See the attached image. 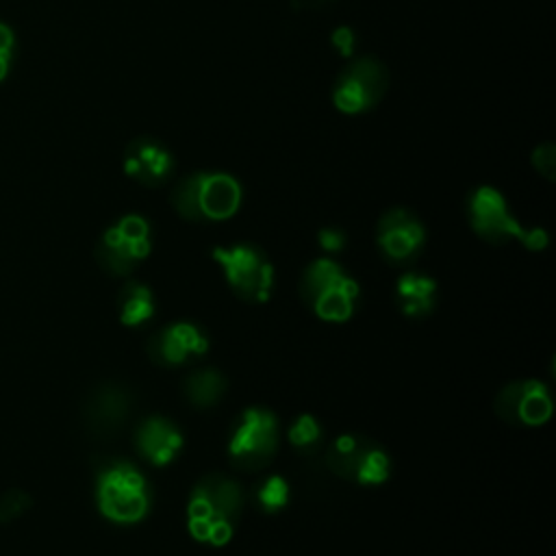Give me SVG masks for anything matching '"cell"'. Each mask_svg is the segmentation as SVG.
Returning a JSON list of instances; mask_svg holds the SVG:
<instances>
[{"mask_svg":"<svg viewBox=\"0 0 556 556\" xmlns=\"http://www.w3.org/2000/svg\"><path fill=\"white\" fill-rule=\"evenodd\" d=\"M495 413L510 426H543L552 417V393L536 378H521L504 384L495 395Z\"/></svg>","mask_w":556,"mask_h":556,"instance_id":"7c38bea8","label":"cell"},{"mask_svg":"<svg viewBox=\"0 0 556 556\" xmlns=\"http://www.w3.org/2000/svg\"><path fill=\"white\" fill-rule=\"evenodd\" d=\"M213 261L232 293L248 304H265L274 289V265L269 256L254 243L217 245L211 252Z\"/></svg>","mask_w":556,"mask_h":556,"instance_id":"52a82bcc","label":"cell"},{"mask_svg":"<svg viewBox=\"0 0 556 556\" xmlns=\"http://www.w3.org/2000/svg\"><path fill=\"white\" fill-rule=\"evenodd\" d=\"M278 443V417L265 406H248L230 428L226 454L235 469L261 471L276 456Z\"/></svg>","mask_w":556,"mask_h":556,"instance_id":"8992f818","label":"cell"},{"mask_svg":"<svg viewBox=\"0 0 556 556\" xmlns=\"http://www.w3.org/2000/svg\"><path fill=\"white\" fill-rule=\"evenodd\" d=\"M122 167L128 178L141 187H163L176 172L174 152L159 137L139 135L124 148Z\"/></svg>","mask_w":556,"mask_h":556,"instance_id":"5bb4252c","label":"cell"},{"mask_svg":"<svg viewBox=\"0 0 556 556\" xmlns=\"http://www.w3.org/2000/svg\"><path fill=\"white\" fill-rule=\"evenodd\" d=\"M11 67H13V59H0V83H4L9 78Z\"/></svg>","mask_w":556,"mask_h":556,"instance_id":"83f0119b","label":"cell"},{"mask_svg":"<svg viewBox=\"0 0 556 556\" xmlns=\"http://www.w3.org/2000/svg\"><path fill=\"white\" fill-rule=\"evenodd\" d=\"M117 315H119V321L128 328L148 324L156 315V302H154L152 289L139 280L126 282L117 293Z\"/></svg>","mask_w":556,"mask_h":556,"instance_id":"d6986e66","label":"cell"},{"mask_svg":"<svg viewBox=\"0 0 556 556\" xmlns=\"http://www.w3.org/2000/svg\"><path fill=\"white\" fill-rule=\"evenodd\" d=\"M426 245L421 219L406 206L384 211L376 224V248L380 256L395 267L413 265Z\"/></svg>","mask_w":556,"mask_h":556,"instance_id":"8fae6325","label":"cell"},{"mask_svg":"<svg viewBox=\"0 0 556 556\" xmlns=\"http://www.w3.org/2000/svg\"><path fill=\"white\" fill-rule=\"evenodd\" d=\"M289 497H291V489L282 476H267L254 489V502L265 515L280 513L289 504Z\"/></svg>","mask_w":556,"mask_h":556,"instance_id":"44dd1931","label":"cell"},{"mask_svg":"<svg viewBox=\"0 0 556 556\" xmlns=\"http://www.w3.org/2000/svg\"><path fill=\"white\" fill-rule=\"evenodd\" d=\"M467 222L471 230L486 243L502 245L519 241L532 252H541L547 245V232L543 228H523L510 213L506 198L491 185H480L467 195Z\"/></svg>","mask_w":556,"mask_h":556,"instance_id":"5b68a950","label":"cell"},{"mask_svg":"<svg viewBox=\"0 0 556 556\" xmlns=\"http://www.w3.org/2000/svg\"><path fill=\"white\" fill-rule=\"evenodd\" d=\"M132 443L143 460L156 467H165L180 454L185 437L176 421L163 415H148L137 424L132 432Z\"/></svg>","mask_w":556,"mask_h":556,"instance_id":"2e32d148","label":"cell"},{"mask_svg":"<svg viewBox=\"0 0 556 556\" xmlns=\"http://www.w3.org/2000/svg\"><path fill=\"white\" fill-rule=\"evenodd\" d=\"M15 52H17V37H15V30L0 22V59H15Z\"/></svg>","mask_w":556,"mask_h":556,"instance_id":"484cf974","label":"cell"},{"mask_svg":"<svg viewBox=\"0 0 556 556\" xmlns=\"http://www.w3.org/2000/svg\"><path fill=\"white\" fill-rule=\"evenodd\" d=\"M287 437H289L291 447L302 456H313L324 445V428H321L319 419L311 413H300L291 421Z\"/></svg>","mask_w":556,"mask_h":556,"instance_id":"ffe728a7","label":"cell"},{"mask_svg":"<svg viewBox=\"0 0 556 556\" xmlns=\"http://www.w3.org/2000/svg\"><path fill=\"white\" fill-rule=\"evenodd\" d=\"M330 43L343 54V56H352L356 50V35L350 26H337L330 35Z\"/></svg>","mask_w":556,"mask_h":556,"instance_id":"d4e9b609","label":"cell"},{"mask_svg":"<svg viewBox=\"0 0 556 556\" xmlns=\"http://www.w3.org/2000/svg\"><path fill=\"white\" fill-rule=\"evenodd\" d=\"M532 165L545 180L552 182L556 174V148L552 143L536 146L532 152Z\"/></svg>","mask_w":556,"mask_h":556,"instance_id":"603a6c76","label":"cell"},{"mask_svg":"<svg viewBox=\"0 0 556 556\" xmlns=\"http://www.w3.org/2000/svg\"><path fill=\"white\" fill-rule=\"evenodd\" d=\"M146 350L159 367H182L208 352V334L193 321H174L156 330Z\"/></svg>","mask_w":556,"mask_h":556,"instance_id":"4fadbf2b","label":"cell"},{"mask_svg":"<svg viewBox=\"0 0 556 556\" xmlns=\"http://www.w3.org/2000/svg\"><path fill=\"white\" fill-rule=\"evenodd\" d=\"M358 282L330 256L311 261L300 278L302 302L324 321H348L358 306Z\"/></svg>","mask_w":556,"mask_h":556,"instance_id":"277c9868","label":"cell"},{"mask_svg":"<svg viewBox=\"0 0 556 556\" xmlns=\"http://www.w3.org/2000/svg\"><path fill=\"white\" fill-rule=\"evenodd\" d=\"M243 513V489L224 473L202 476L189 491L185 517L189 534L215 547L226 545Z\"/></svg>","mask_w":556,"mask_h":556,"instance_id":"6da1fadb","label":"cell"},{"mask_svg":"<svg viewBox=\"0 0 556 556\" xmlns=\"http://www.w3.org/2000/svg\"><path fill=\"white\" fill-rule=\"evenodd\" d=\"M96 506L111 523H139L152 508V486L130 460H109L96 473Z\"/></svg>","mask_w":556,"mask_h":556,"instance_id":"3957f363","label":"cell"},{"mask_svg":"<svg viewBox=\"0 0 556 556\" xmlns=\"http://www.w3.org/2000/svg\"><path fill=\"white\" fill-rule=\"evenodd\" d=\"M132 410V393L117 382H102L89 391L83 419L91 437L106 439L119 432Z\"/></svg>","mask_w":556,"mask_h":556,"instance_id":"9a60e30c","label":"cell"},{"mask_svg":"<svg viewBox=\"0 0 556 556\" xmlns=\"http://www.w3.org/2000/svg\"><path fill=\"white\" fill-rule=\"evenodd\" d=\"M334 2L337 0H289L293 11H321Z\"/></svg>","mask_w":556,"mask_h":556,"instance_id":"4316f807","label":"cell"},{"mask_svg":"<svg viewBox=\"0 0 556 556\" xmlns=\"http://www.w3.org/2000/svg\"><path fill=\"white\" fill-rule=\"evenodd\" d=\"M395 302L410 319L428 317L437 306V280L415 269L400 274L395 280Z\"/></svg>","mask_w":556,"mask_h":556,"instance_id":"e0dca14e","label":"cell"},{"mask_svg":"<svg viewBox=\"0 0 556 556\" xmlns=\"http://www.w3.org/2000/svg\"><path fill=\"white\" fill-rule=\"evenodd\" d=\"M226 391H228V380L215 367L191 371L182 380V395L198 410L215 408L224 400Z\"/></svg>","mask_w":556,"mask_h":556,"instance_id":"ac0fdd59","label":"cell"},{"mask_svg":"<svg viewBox=\"0 0 556 556\" xmlns=\"http://www.w3.org/2000/svg\"><path fill=\"white\" fill-rule=\"evenodd\" d=\"M33 506V500L26 491L22 489H9L4 493H0V521L9 523L17 517H22L24 513H28Z\"/></svg>","mask_w":556,"mask_h":556,"instance_id":"7402d4cb","label":"cell"},{"mask_svg":"<svg viewBox=\"0 0 556 556\" xmlns=\"http://www.w3.org/2000/svg\"><path fill=\"white\" fill-rule=\"evenodd\" d=\"M152 250L150 224L143 215L128 213L113 222L96 243L98 265L115 278L130 276Z\"/></svg>","mask_w":556,"mask_h":556,"instance_id":"9c48e42d","label":"cell"},{"mask_svg":"<svg viewBox=\"0 0 556 556\" xmlns=\"http://www.w3.org/2000/svg\"><path fill=\"white\" fill-rule=\"evenodd\" d=\"M317 243L324 252L328 254H339L345 250L348 245V232L337 228V226H324L319 232H317Z\"/></svg>","mask_w":556,"mask_h":556,"instance_id":"cb8c5ba5","label":"cell"},{"mask_svg":"<svg viewBox=\"0 0 556 556\" xmlns=\"http://www.w3.org/2000/svg\"><path fill=\"white\" fill-rule=\"evenodd\" d=\"M389 89V70L374 56H354L334 78L330 98L332 104L345 115H361L371 111Z\"/></svg>","mask_w":556,"mask_h":556,"instance_id":"30bf717a","label":"cell"},{"mask_svg":"<svg viewBox=\"0 0 556 556\" xmlns=\"http://www.w3.org/2000/svg\"><path fill=\"white\" fill-rule=\"evenodd\" d=\"M326 467L341 480L361 486H378L391 476V456L365 434H339L326 450Z\"/></svg>","mask_w":556,"mask_h":556,"instance_id":"ba28073f","label":"cell"},{"mask_svg":"<svg viewBox=\"0 0 556 556\" xmlns=\"http://www.w3.org/2000/svg\"><path fill=\"white\" fill-rule=\"evenodd\" d=\"M241 182L226 172H193L182 176L172 193V208L187 222L206 224L230 219L241 206Z\"/></svg>","mask_w":556,"mask_h":556,"instance_id":"7a4b0ae2","label":"cell"}]
</instances>
